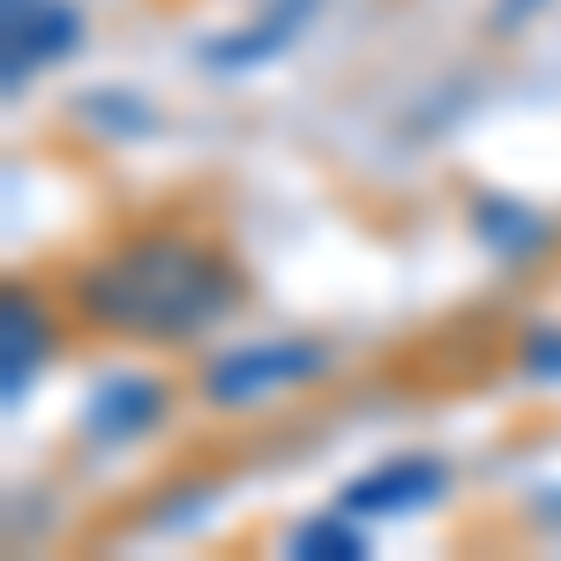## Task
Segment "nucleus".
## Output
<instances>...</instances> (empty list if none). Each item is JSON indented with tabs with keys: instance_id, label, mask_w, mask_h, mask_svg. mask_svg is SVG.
<instances>
[{
	"instance_id": "obj_1",
	"label": "nucleus",
	"mask_w": 561,
	"mask_h": 561,
	"mask_svg": "<svg viewBox=\"0 0 561 561\" xmlns=\"http://www.w3.org/2000/svg\"><path fill=\"white\" fill-rule=\"evenodd\" d=\"M76 293H83L90 322H105V330H121V337L180 345V337L210 330V322H225V314L240 307V270H232V255L210 248V240H173V232H158V240H135L121 255H105Z\"/></svg>"
},
{
	"instance_id": "obj_2",
	"label": "nucleus",
	"mask_w": 561,
	"mask_h": 561,
	"mask_svg": "<svg viewBox=\"0 0 561 561\" xmlns=\"http://www.w3.org/2000/svg\"><path fill=\"white\" fill-rule=\"evenodd\" d=\"M330 375V345H314V337H277V345H240L210 359V375H203V397L225 404V412H240V404H262V397H277V389H300V382H322Z\"/></svg>"
},
{
	"instance_id": "obj_3",
	"label": "nucleus",
	"mask_w": 561,
	"mask_h": 561,
	"mask_svg": "<svg viewBox=\"0 0 561 561\" xmlns=\"http://www.w3.org/2000/svg\"><path fill=\"white\" fill-rule=\"evenodd\" d=\"M83 38V15L68 0H8V90H23L31 68L60 60Z\"/></svg>"
},
{
	"instance_id": "obj_4",
	"label": "nucleus",
	"mask_w": 561,
	"mask_h": 561,
	"mask_svg": "<svg viewBox=\"0 0 561 561\" xmlns=\"http://www.w3.org/2000/svg\"><path fill=\"white\" fill-rule=\"evenodd\" d=\"M434 494H449V472H442V457H397L382 472L352 479L345 486V510L352 517H397V510H427Z\"/></svg>"
},
{
	"instance_id": "obj_5",
	"label": "nucleus",
	"mask_w": 561,
	"mask_h": 561,
	"mask_svg": "<svg viewBox=\"0 0 561 561\" xmlns=\"http://www.w3.org/2000/svg\"><path fill=\"white\" fill-rule=\"evenodd\" d=\"M158 412H165V389L150 382V375H113L105 389H90V427L105 434V442H128V434H150L158 427Z\"/></svg>"
},
{
	"instance_id": "obj_6",
	"label": "nucleus",
	"mask_w": 561,
	"mask_h": 561,
	"mask_svg": "<svg viewBox=\"0 0 561 561\" xmlns=\"http://www.w3.org/2000/svg\"><path fill=\"white\" fill-rule=\"evenodd\" d=\"M53 352V330H45V307L31 293H8V314H0V375H8V397H23V382L38 375V359Z\"/></svg>"
},
{
	"instance_id": "obj_7",
	"label": "nucleus",
	"mask_w": 561,
	"mask_h": 561,
	"mask_svg": "<svg viewBox=\"0 0 561 561\" xmlns=\"http://www.w3.org/2000/svg\"><path fill=\"white\" fill-rule=\"evenodd\" d=\"M300 15H307V0H285V8H277V23H255L248 38H217L203 60H217V68H248V60H262V53H277V45L293 38V31H300Z\"/></svg>"
},
{
	"instance_id": "obj_8",
	"label": "nucleus",
	"mask_w": 561,
	"mask_h": 561,
	"mask_svg": "<svg viewBox=\"0 0 561 561\" xmlns=\"http://www.w3.org/2000/svg\"><path fill=\"white\" fill-rule=\"evenodd\" d=\"M293 554L300 561H352V554H367V539H359L345 517H307L300 531H293Z\"/></svg>"
},
{
	"instance_id": "obj_9",
	"label": "nucleus",
	"mask_w": 561,
	"mask_h": 561,
	"mask_svg": "<svg viewBox=\"0 0 561 561\" xmlns=\"http://www.w3.org/2000/svg\"><path fill=\"white\" fill-rule=\"evenodd\" d=\"M479 232H494V240H524V248H531V240H539V217H531V210H502V203L486 195V203H479Z\"/></svg>"
},
{
	"instance_id": "obj_10",
	"label": "nucleus",
	"mask_w": 561,
	"mask_h": 561,
	"mask_svg": "<svg viewBox=\"0 0 561 561\" xmlns=\"http://www.w3.org/2000/svg\"><path fill=\"white\" fill-rule=\"evenodd\" d=\"M531 367H561V337H539L531 345Z\"/></svg>"
}]
</instances>
